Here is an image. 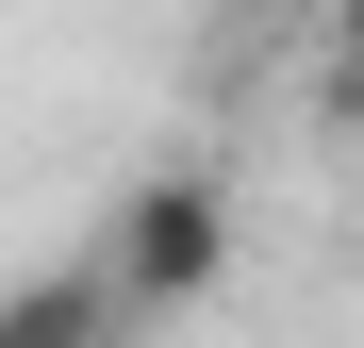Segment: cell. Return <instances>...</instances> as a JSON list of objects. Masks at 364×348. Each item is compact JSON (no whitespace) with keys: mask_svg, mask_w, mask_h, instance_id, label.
<instances>
[{"mask_svg":"<svg viewBox=\"0 0 364 348\" xmlns=\"http://www.w3.org/2000/svg\"><path fill=\"white\" fill-rule=\"evenodd\" d=\"M0 348H116V299H100V265H50L0 299Z\"/></svg>","mask_w":364,"mask_h":348,"instance_id":"2","label":"cell"},{"mask_svg":"<svg viewBox=\"0 0 364 348\" xmlns=\"http://www.w3.org/2000/svg\"><path fill=\"white\" fill-rule=\"evenodd\" d=\"M331 116L364 133V0H331Z\"/></svg>","mask_w":364,"mask_h":348,"instance_id":"3","label":"cell"},{"mask_svg":"<svg viewBox=\"0 0 364 348\" xmlns=\"http://www.w3.org/2000/svg\"><path fill=\"white\" fill-rule=\"evenodd\" d=\"M249 17H315V0H249Z\"/></svg>","mask_w":364,"mask_h":348,"instance_id":"4","label":"cell"},{"mask_svg":"<svg viewBox=\"0 0 364 348\" xmlns=\"http://www.w3.org/2000/svg\"><path fill=\"white\" fill-rule=\"evenodd\" d=\"M100 299H116V332H149V315H182V299H215V265H232V199L199 183V166H166V183H133L100 216Z\"/></svg>","mask_w":364,"mask_h":348,"instance_id":"1","label":"cell"}]
</instances>
